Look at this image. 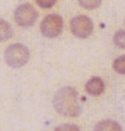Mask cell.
<instances>
[{
    "instance_id": "cell-1",
    "label": "cell",
    "mask_w": 125,
    "mask_h": 131,
    "mask_svg": "<svg viewBox=\"0 0 125 131\" xmlns=\"http://www.w3.org/2000/svg\"><path fill=\"white\" fill-rule=\"evenodd\" d=\"M53 104L56 112L62 116L76 117L81 113L77 91L72 86H64L58 90L54 95Z\"/></svg>"
},
{
    "instance_id": "cell-2",
    "label": "cell",
    "mask_w": 125,
    "mask_h": 131,
    "mask_svg": "<svg viewBox=\"0 0 125 131\" xmlns=\"http://www.w3.org/2000/svg\"><path fill=\"white\" fill-rule=\"evenodd\" d=\"M30 58V50L23 44L15 43L10 45L5 51L6 62L12 68H20L25 64Z\"/></svg>"
},
{
    "instance_id": "cell-3",
    "label": "cell",
    "mask_w": 125,
    "mask_h": 131,
    "mask_svg": "<svg viewBox=\"0 0 125 131\" xmlns=\"http://www.w3.org/2000/svg\"><path fill=\"white\" fill-rule=\"evenodd\" d=\"M62 26H64V22L60 15L48 14L41 23V32L46 37H56L61 33Z\"/></svg>"
},
{
    "instance_id": "cell-4",
    "label": "cell",
    "mask_w": 125,
    "mask_h": 131,
    "mask_svg": "<svg viewBox=\"0 0 125 131\" xmlns=\"http://www.w3.org/2000/svg\"><path fill=\"white\" fill-rule=\"evenodd\" d=\"M14 21L20 26H31L37 19V11L30 3L20 5L14 11Z\"/></svg>"
},
{
    "instance_id": "cell-5",
    "label": "cell",
    "mask_w": 125,
    "mask_h": 131,
    "mask_svg": "<svg viewBox=\"0 0 125 131\" xmlns=\"http://www.w3.org/2000/svg\"><path fill=\"white\" fill-rule=\"evenodd\" d=\"M72 33L79 38H86L93 31V23L87 15H77L70 21Z\"/></svg>"
},
{
    "instance_id": "cell-6",
    "label": "cell",
    "mask_w": 125,
    "mask_h": 131,
    "mask_svg": "<svg viewBox=\"0 0 125 131\" xmlns=\"http://www.w3.org/2000/svg\"><path fill=\"white\" fill-rule=\"evenodd\" d=\"M86 91L90 95H100L104 91V82L101 78L93 77L86 83Z\"/></svg>"
},
{
    "instance_id": "cell-7",
    "label": "cell",
    "mask_w": 125,
    "mask_h": 131,
    "mask_svg": "<svg viewBox=\"0 0 125 131\" xmlns=\"http://www.w3.org/2000/svg\"><path fill=\"white\" fill-rule=\"evenodd\" d=\"M93 131H123V130L119 122H116L114 120L105 119V120L99 121L95 125Z\"/></svg>"
},
{
    "instance_id": "cell-8",
    "label": "cell",
    "mask_w": 125,
    "mask_h": 131,
    "mask_svg": "<svg viewBox=\"0 0 125 131\" xmlns=\"http://www.w3.org/2000/svg\"><path fill=\"white\" fill-rule=\"evenodd\" d=\"M12 36V27L6 20L0 19V42H5Z\"/></svg>"
},
{
    "instance_id": "cell-9",
    "label": "cell",
    "mask_w": 125,
    "mask_h": 131,
    "mask_svg": "<svg viewBox=\"0 0 125 131\" xmlns=\"http://www.w3.org/2000/svg\"><path fill=\"white\" fill-rule=\"evenodd\" d=\"M113 69L121 74H125V55L118 57L113 62Z\"/></svg>"
},
{
    "instance_id": "cell-10",
    "label": "cell",
    "mask_w": 125,
    "mask_h": 131,
    "mask_svg": "<svg viewBox=\"0 0 125 131\" xmlns=\"http://www.w3.org/2000/svg\"><path fill=\"white\" fill-rule=\"evenodd\" d=\"M79 5L87 10H93L101 5L102 0H78Z\"/></svg>"
},
{
    "instance_id": "cell-11",
    "label": "cell",
    "mask_w": 125,
    "mask_h": 131,
    "mask_svg": "<svg viewBox=\"0 0 125 131\" xmlns=\"http://www.w3.org/2000/svg\"><path fill=\"white\" fill-rule=\"evenodd\" d=\"M113 40H114V44L118 47L125 49V31L120 30V31L116 32L114 34Z\"/></svg>"
},
{
    "instance_id": "cell-12",
    "label": "cell",
    "mask_w": 125,
    "mask_h": 131,
    "mask_svg": "<svg viewBox=\"0 0 125 131\" xmlns=\"http://www.w3.org/2000/svg\"><path fill=\"white\" fill-rule=\"evenodd\" d=\"M54 131H81L79 127L73 124H62L57 126Z\"/></svg>"
},
{
    "instance_id": "cell-13",
    "label": "cell",
    "mask_w": 125,
    "mask_h": 131,
    "mask_svg": "<svg viewBox=\"0 0 125 131\" xmlns=\"http://www.w3.org/2000/svg\"><path fill=\"white\" fill-rule=\"evenodd\" d=\"M36 3L39 5L41 8H44V9H48V8H52L54 5L56 3L57 0H35Z\"/></svg>"
}]
</instances>
